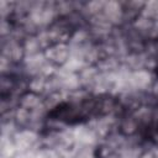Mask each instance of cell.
<instances>
[{"label": "cell", "instance_id": "cell-1", "mask_svg": "<svg viewBox=\"0 0 158 158\" xmlns=\"http://www.w3.org/2000/svg\"><path fill=\"white\" fill-rule=\"evenodd\" d=\"M41 54L49 67L58 70L69 64L72 59V47L69 43H54L47 46Z\"/></svg>", "mask_w": 158, "mask_h": 158}]
</instances>
